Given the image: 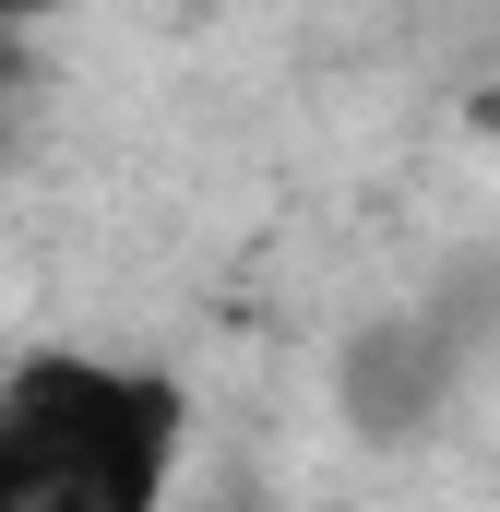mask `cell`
<instances>
[{
	"label": "cell",
	"instance_id": "6da1fadb",
	"mask_svg": "<svg viewBox=\"0 0 500 512\" xmlns=\"http://www.w3.org/2000/svg\"><path fill=\"white\" fill-rule=\"evenodd\" d=\"M179 465V393L108 358H36L0 382V512H155Z\"/></svg>",
	"mask_w": 500,
	"mask_h": 512
},
{
	"label": "cell",
	"instance_id": "7a4b0ae2",
	"mask_svg": "<svg viewBox=\"0 0 500 512\" xmlns=\"http://www.w3.org/2000/svg\"><path fill=\"white\" fill-rule=\"evenodd\" d=\"M441 370H453L441 322H381V334L346 346V417L358 429H405V417L441 405Z\"/></svg>",
	"mask_w": 500,
	"mask_h": 512
},
{
	"label": "cell",
	"instance_id": "3957f363",
	"mask_svg": "<svg viewBox=\"0 0 500 512\" xmlns=\"http://www.w3.org/2000/svg\"><path fill=\"white\" fill-rule=\"evenodd\" d=\"M24 12H48V0H0V24H24Z\"/></svg>",
	"mask_w": 500,
	"mask_h": 512
},
{
	"label": "cell",
	"instance_id": "277c9868",
	"mask_svg": "<svg viewBox=\"0 0 500 512\" xmlns=\"http://www.w3.org/2000/svg\"><path fill=\"white\" fill-rule=\"evenodd\" d=\"M477 120H489V131H500V96H477Z\"/></svg>",
	"mask_w": 500,
	"mask_h": 512
}]
</instances>
